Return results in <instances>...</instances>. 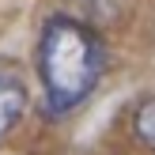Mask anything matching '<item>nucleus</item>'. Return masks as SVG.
Segmentation results:
<instances>
[{"label":"nucleus","mask_w":155,"mask_h":155,"mask_svg":"<svg viewBox=\"0 0 155 155\" xmlns=\"http://www.w3.org/2000/svg\"><path fill=\"white\" fill-rule=\"evenodd\" d=\"M106 68V49L72 15H53L38 34V76L49 114H68L95 91Z\"/></svg>","instance_id":"1"},{"label":"nucleus","mask_w":155,"mask_h":155,"mask_svg":"<svg viewBox=\"0 0 155 155\" xmlns=\"http://www.w3.org/2000/svg\"><path fill=\"white\" fill-rule=\"evenodd\" d=\"M27 114V87L12 68H0V140L12 133Z\"/></svg>","instance_id":"2"},{"label":"nucleus","mask_w":155,"mask_h":155,"mask_svg":"<svg viewBox=\"0 0 155 155\" xmlns=\"http://www.w3.org/2000/svg\"><path fill=\"white\" fill-rule=\"evenodd\" d=\"M133 129H136V136H140V144H148V148L155 151V98H148V102L136 110Z\"/></svg>","instance_id":"3"}]
</instances>
